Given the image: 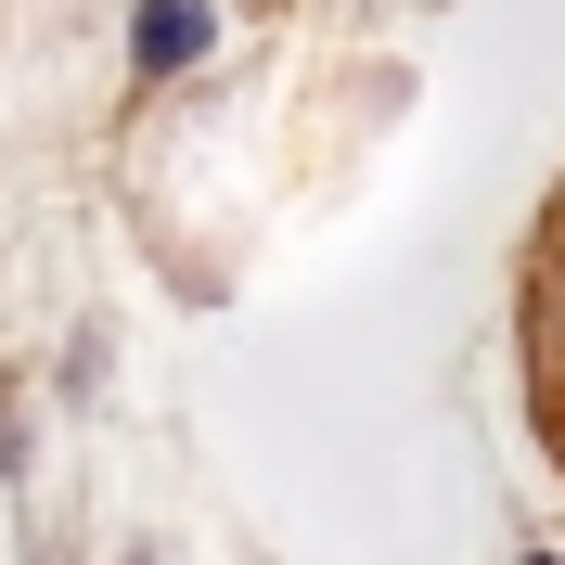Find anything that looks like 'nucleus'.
<instances>
[{"label":"nucleus","mask_w":565,"mask_h":565,"mask_svg":"<svg viewBox=\"0 0 565 565\" xmlns=\"http://www.w3.org/2000/svg\"><path fill=\"white\" fill-rule=\"evenodd\" d=\"M527 412L565 462V180L540 193V232H527Z\"/></svg>","instance_id":"obj_1"},{"label":"nucleus","mask_w":565,"mask_h":565,"mask_svg":"<svg viewBox=\"0 0 565 565\" xmlns=\"http://www.w3.org/2000/svg\"><path fill=\"white\" fill-rule=\"evenodd\" d=\"M141 65H154V77H168V65H193V52H206V0H141Z\"/></svg>","instance_id":"obj_2"},{"label":"nucleus","mask_w":565,"mask_h":565,"mask_svg":"<svg viewBox=\"0 0 565 565\" xmlns=\"http://www.w3.org/2000/svg\"><path fill=\"white\" fill-rule=\"evenodd\" d=\"M527 565H553V553H527Z\"/></svg>","instance_id":"obj_3"}]
</instances>
